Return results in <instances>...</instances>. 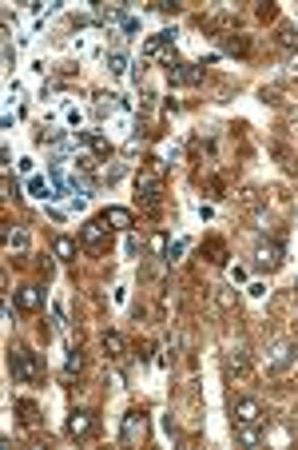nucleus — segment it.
Listing matches in <instances>:
<instances>
[{
    "instance_id": "nucleus-1",
    "label": "nucleus",
    "mask_w": 298,
    "mask_h": 450,
    "mask_svg": "<svg viewBox=\"0 0 298 450\" xmlns=\"http://www.w3.org/2000/svg\"><path fill=\"white\" fill-rule=\"evenodd\" d=\"M163 176H167V163L156 160V156L140 168V176H136V195H140L143 211H159V199H163Z\"/></svg>"
},
{
    "instance_id": "nucleus-2",
    "label": "nucleus",
    "mask_w": 298,
    "mask_h": 450,
    "mask_svg": "<svg viewBox=\"0 0 298 450\" xmlns=\"http://www.w3.org/2000/svg\"><path fill=\"white\" fill-rule=\"evenodd\" d=\"M8 370H12V379L32 386V383L44 379V359L36 351H28V347H12V351H8Z\"/></svg>"
},
{
    "instance_id": "nucleus-3",
    "label": "nucleus",
    "mask_w": 298,
    "mask_h": 450,
    "mask_svg": "<svg viewBox=\"0 0 298 450\" xmlns=\"http://www.w3.org/2000/svg\"><path fill=\"white\" fill-rule=\"evenodd\" d=\"M231 422L235 426H254V422L270 426V418L263 415V402L251 399V395H231Z\"/></svg>"
},
{
    "instance_id": "nucleus-4",
    "label": "nucleus",
    "mask_w": 298,
    "mask_h": 450,
    "mask_svg": "<svg viewBox=\"0 0 298 450\" xmlns=\"http://www.w3.org/2000/svg\"><path fill=\"white\" fill-rule=\"evenodd\" d=\"M111 231L115 227L104 219V215H95V219H88V224L80 227V247H88V251H104L111 243Z\"/></svg>"
},
{
    "instance_id": "nucleus-5",
    "label": "nucleus",
    "mask_w": 298,
    "mask_h": 450,
    "mask_svg": "<svg viewBox=\"0 0 298 450\" xmlns=\"http://www.w3.org/2000/svg\"><path fill=\"white\" fill-rule=\"evenodd\" d=\"M143 56H147V60H156V56H159L167 68L179 64V56H175V33H171V28H163V33L151 36V40H147V48H143Z\"/></svg>"
},
{
    "instance_id": "nucleus-6",
    "label": "nucleus",
    "mask_w": 298,
    "mask_h": 450,
    "mask_svg": "<svg viewBox=\"0 0 298 450\" xmlns=\"http://www.w3.org/2000/svg\"><path fill=\"white\" fill-rule=\"evenodd\" d=\"M143 438H147V411L131 406V411L124 415V422H120V442L136 447V442H143Z\"/></svg>"
},
{
    "instance_id": "nucleus-7",
    "label": "nucleus",
    "mask_w": 298,
    "mask_h": 450,
    "mask_svg": "<svg viewBox=\"0 0 298 450\" xmlns=\"http://www.w3.org/2000/svg\"><path fill=\"white\" fill-rule=\"evenodd\" d=\"M295 359H298V343L295 339H279V343L267 351V375H283Z\"/></svg>"
},
{
    "instance_id": "nucleus-8",
    "label": "nucleus",
    "mask_w": 298,
    "mask_h": 450,
    "mask_svg": "<svg viewBox=\"0 0 298 450\" xmlns=\"http://www.w3.org/2000/svg\"><path fill=\"white\" fill-rule=\"evenodd\" d=\"M283 255H286V247L283 240H263L259 247H254V271H279L283 267Z\"/></svg>"
},
{
    "instance_id": "nucleus-9",
    "label": "nucleus",
    "mask_w": 298,
    "mask_h": 450,
    "mask_svg": "<svg viewBox=\"0 0 298 450\" xmlns=\"http://www.w3.org/2000/svg\"><path fill=\"white\" fill-rule=\"evenodd\" d=\"M167 80L179 84V88H195V84H203V64H187V60H179V64L167 68Z\"/></svg>"
},
{
    "instance_id": "nucleus-10",
    "label": "nucleus",
    "mask_w": 298,
    "mask_h": 450,
    "mask_svg": "<svg viewBox=\"0 0 298 450\" xmlns=\"http://www.w3.org/2000/svg\"><path fill=\"white\" fill-rule=\"evenodd\" d=\"M68 434H72V438H92L95 434V415L92 411H84V406H76V411L68 415Z\"/></svg>"
},
{
    "instance_id": "nucleus-11",
    "label": "nucleus",
    "mask_w": 298,
    "mask_h": 450,
    "mask_svg": "<svg viewBox=\"0 0 298 450\" xmlns=\"http://www.w3.org/2000/svg\"><path fill=\"white\" fill-rule=\"evenodd\" d=\"M16 307H20V311H28V315H36V311L44 307V291L36 287V283H24V287L16 291Z\"/></svg>"
},
{
    "instance_id": "nucleus-12",
    "label": "nucleus",
    "mask_w": 298,
    "mask_h": 450,
    "mask_svg": "<svg viewBox=\"0 0 298 450\" xmlns=\"http://www.w3.org/2000/svg\"><path fill=\"white\" fill-rule=\"evenodd\" d=\"M104 354H108L111 363H120L127 354V339L120 335V331H108V335H104Z\"/></svg>"
},
{
    "instance_id": "nucleus-13",
    "label": "nucleus",
    "mask_w": 298,
    "mask_h": 450,
    "mask_svg": "<svg viewBox=\"0 0 298 450\" xmlns=\"http://www.w3.org/2000/svg\"><path fill=\"white\" fill-rule=\"evenodd\" d=\"M52 251H56V259H64V263H76V240H72V235H56V240H52Z\"/></svg>"
},
{
    "instance_id": "nucleus-14",
    "label": "nucleus",
    "mask_w": 298,
    "mask_h": 450,
    "mask_svg": "<svg viewBox=\"0 0 298 450\" xmlns=\"http://www.w3.org/2000/svg\"><path fill=\"white\" fill-rule=\"evenodd\" d=\"M263 434H267V426H263V422H254V426H235V438L243 442V447H259V442H263Z\"/></svg>"
},
{
    "instance_id": "nucleus-15",
    "label": "nucleus",
    "mask_w": 298,
    "mask_h": 450,
    "mask_svg": "<svg viewBox=\"0 0 298 450\" xmlns=\"http://www.w3.org/2000/svg\"><path fill=\"white\" fill-rule=\"evenodd\" d=\"M219 48L231 52V56H247V52H251V44H247L243 36H235V33H223L219 36Z\"/></svg>"
},
{
    "instance_id": "nucleus-16",
    "label": "nucleus",
    "mask_w": 298,
    "mask_h": 450,
    "mask_svg": "<svg viewBox=\"0 0 298 450\" xmlns=\"http://www.w3.org/2000/svg\"><path fill=\"white\" fill-rule=\"evenodd\" d=\"M104 219H108L115 231H127V227L136 224V215H131L127 208H108V211H104Z\"/></svg>"
},
{
    "instance_id": "nucleus-17",
    "label": "nucleus",
    "mask_w": 298,
    "mask_h": 450,
    "mask_svg": "<svg viewBox=\"0 0 298 450\" xmlns=\"http://www.w3.org/2000/svg\"><path fill=\"white\" fill-rule=\"evenodd\" d=\"M203 255L211 259L215 267H223V263L231 259V251H227V243H223V240H207V243H203Z\"/></svg>"
},
{
    "instance_id": "nucleus-18",
    "label": "nucleus",
    "mask_w": 298,
    "mask_h": 450,
    "mask_svg": "<svg viewBox=\"0 0 298 450\" xmlns=\"http://www.w3.org/2000/svg\"><path fill=\"white\" fill-rule=\"evenodd\" d=\"M84 144L92 147L95 156H104V160L111 156V140H108V136H100V132H84Z\"/></svg>"
},
{
    "instance_id": "nucleus-19",
    "label": "nucleus",
    "mask_w": 298,
    "mask_h": 450,
    "mask_svg": "<svg viewBox=\"0 0 298 450\" xmlns=\"http://www.w3.org/2000/svg\"><path fill=\"white\" fill-rule=\"evenodd\" d=\"M279 48L298 56V24H283V28H279Z\"/></svg>"
},
{
    "instance_id": "nucleus-20",
    "label": "nucleus",
    "mask_w": 298,
    "mask_h": 450,
    "mask_svg": "<svg viewBox=\"0 0 298 450\" xmlns=\"http://www.w3.org/2000/svg\"><path fill=\"white\" fill-rule=\"evenodd\" d=\"M247 367H251L247 351H243V347H231V354H227V370H235V375H247Z\"/></svg>"
},
{
    "instance_id": "nucleus-21",
    "label": "nucleus",
    "mask_w": 298,
    "mask_h": 450,
    "mask_svg": "<svg viewBox=\"0 0 298 450\" xmlns=\"http://www.w3.org/2000/svg\"><path fill=\"white\" fill-rule=\"evenodd\" d=\"M16 415H20V422H28V426H32V422L40 418V406H36L32 399H20V402H16Z\"/></svg>"
},
{
    "instance_id": "nucleus-22",
    "label": "nucleus",
    "mask_w": 298,
    "mask_h": 450,
    "mask_svg": "<svg viewBox=\"0 0 298 450\" xmlns=\"http://www.w3.org/2000/svg\"><path fill=\"white\" fill-rule=\"evenodd\" d=\"M215 303H219L223 311H231V307L239 303V295H235V287H215Z\"/></svg>"
},
{
    "instance_id": "nucleus-23",
    "label": "nucleus",
    "mask_w": 298,
    "mask_h": 450,
    "mask_svg": "<svg viewBox=\"0 0 298 450\" xmlns=\"http://www.w3.org/2000/svg\"><path fill=\"white\" fill-rule=\"evenodd\" d=\"M84 367V354H80V347H72V354H68V367H64V383L76 375V370Z\"/></svg>"
},
{
    "instance_id": "nucleus-24",
    "label": "nucleus",
    "mask_w": 298,
    "mask_h": 450,
    "mask_svg": "<svg viewBox=\"0 0 298 450\" xmlns=\"http://www.w3.org/2000/svg\"><path fill=\"white\" fill-rule=\"evenodd\" d=\"M115 100H120V96H95V112H100V116L115 112Z\"/></svg>"
},
{
    "instance_id": "nucleus-25",
    "label": "nucleus",
    "mask_w": 298,
    "mask_h": 450,
    "mask_svg": "<svg viewBox=\"0 0 298 450\" xmlns=\"http://www.w3.org/2000/svg\"><path fill=\"white\" fill-rule=\"evenodd\" d=\"M163 251H167V235L156 231V235H151V255H163Z\"/></svg>"
},
{
    "instance_id": "nucleus-26",
    "label": "nucleus",
    "mask_w": 298,
    "mask_h": 450,
    "mask_svg": "<svg viewBox=\"0 0 298 450\" xmlns=\"http://www.w3.org/2000/svg\"><path fill=\"white\" fill-rule=\"evenodd\" d=\"M120 176H124V163H111L108 172H104V179H108V183H115Z\"/></svg>"
},
{
    "instance_id": "nucleus-27",
    "label": "nucleus",
    "mask_w": 298,
    "mask_h": 450,
    "mask_svg": "<svg viewBox=\"0 0 298 450\" xmlns=\"http://www.w3.org/2000/svg\"><path fill=\"white\" fill-rule=\"evenodd\" d=\"M151 8H156V12H175V8H179V4H175V0H156V4H151Z\"/></svg>"
},
{
    "instance_id": "nucleus-28",
    "label": "nucleus",
    "mask_w": 298,
    "mask_h": 450,
    "mask_svg": "<svg viewBox=\"0 0 298 450\" xmlns=\"http://www.w3.org/2000/svg\"><path fill=\"white\" fill-rule=\"evenodd\" d=\"M28 188H32V195H48V183H44V179H32Z\"/></svg>"
},
{
    "instance_id": "nucleus-29",
    "label": "nucleus",
    "mask_w": 298,
    "mask_h": 450,
    "mask_svg": "<svg viewBox=\"0 0 298 450\" xmlns=\"http://www.w3.org/2000/svg\"><path fill=\"white\" fill-rule=\"evenodd\" d=\"M290 76H295V80H298V56H295V68H290Z\"/></svg>"
}]
</instances>
